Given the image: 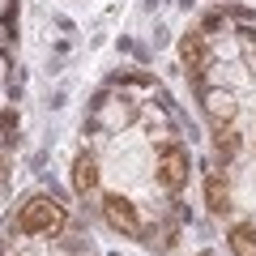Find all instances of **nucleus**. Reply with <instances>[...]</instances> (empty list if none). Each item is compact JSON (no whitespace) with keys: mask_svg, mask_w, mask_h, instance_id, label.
I'll use <instances>...</instances> for the list:
<instances>
[{"mask_svg":"<svg viewBox=\"0 0 256 256\" xmlns=\"http://www.w3.org/2000/svg\"><path fill=\"white\" fill-rule=\"evenodd\" d=\"M205 60H210L205 34L201 30H188V34H184V64H188V68H205Z\"/></svg>","mask_w":256,"mask_h":256,"instance_id":"obj_6","label":"nucleus"},{"mask_svg":"<svg viewBox=\"0 0 256 256\" xmlns=\"http://www.w3.org/2000/svg\"><path fill=\"white\" fill-rule=\"evenodd\" d=\"M230 256H256V230L252 226H230Z\"/></svg>","mask_w":256,"mask_h":256,"instance_id":"obj_7","label":"nucleus"},{"mask_svg":"<svg viewBox=\"0 0 256 256\" xmlns=\"http://www.w3.org/2000/svg\"><path fill=\"white\" fill-rule=\"evenodd\" d=\"M235 146H239L235 132H218V150H222V154H235Z\"/></svg>","mask_w":256,"mask_h":256,"instance_id":"obj_8","label":"nucleus"},{"mask_svg":"<svg viewBox=\"0 0 256 256\" xmlns=\"http://www.w3.org/2000/svg\"><path fill=\"white\" fill-rule=\"evenodd\" d=\"M205 201H210V214H218V218H226V214H230L226 180H222L218 171H210V175H205Z\"/></svg>","mask_w":256,"mask_h":256,"instance_id":"obj_5","label":"nucleus"},{"mask_svg":"<svg viewBox=\"0 0 256 256\" xmlns=\"http://www.w3.org/2000/svg\"><path fill=\"white\" fill-rule=\"evenodd\" d=\"M102 218H107L111 230H120V235H141V218H137V205L124 201V196H102Z\"/></svg>","mask_w":256,"mask_h":256,"instance_id":"obj_3","label":"nucleus"},{"mask_svg":"<svg viewBox=\"0 0 256 256\" xmlns=\"http://www.w3.org/2000/svg\"><path fill=\"white\" fill-rule=\"evenodd\" d=\"M94 184H98V162H94V154L86 150V154H77V162H73V188L82 192V196H90Z\"/></svg>","mask_w":256,"mask_h":256,"instance_id":"obj_4","label":"nucleus"},{"mask_svg":"<svg viewBox=\"0 0 256 256\" xmlns=\"http://www.w3.org/2000/svg\"><path fill=\"white\" fill-rule=\"evenodd\" d=\"M13 222H18L22 235H47V230L64 226V205L52 201V196H30V201H22Z\"/></svg>","mask_w":256,"mask_h":256,"instance_id":"obj_1","label":"nucleus"},{"mask_svg":"<svg viewBox=\"0 0 256 256\" xmlns=\"http://www.w3.org/2000/svg\"><path fill=\"white\" fill-rule=\"evenodd\" d=\"M188 150L184 146H162V154H158V184H162V192H184V184H188Z\"/></svg>","mask_w":256,"mask_h":256,"instance_id":"obj_2","label":"nucleus"}]
</instances>
